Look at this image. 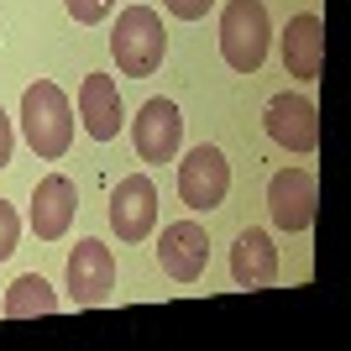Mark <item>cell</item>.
<instances>
[{
	"label": "cell",
	"mask_w": 351,
	"mask_h": 351,
	"mask_svg": "<svg viewBox=\"0 0 351 351\" xmlns=\"http://www.w3.org/2000/svg\"><path fill=\"white\" fill-rule=\"evenodd\" d=\"M132 142L142 162H173L178 142H184V116L173 100H147L132 121Z\"/></svg>",
	"instance_id": "9"
},
{
	"label": "cell",
	"mask_w": 351,
	"mask_h": 351,
	"mask_svg": "<svg viewBox=\"0 0 351 351\" xmlns=\"http://www.w3.org/2000/svg\"><path fill=\"white\" fill-rule=\"evenodd\" d=\"M158 263H162V273H168L173 283L205 278V267H210V236H205V226H199V220H173V226H162Z\"/></svg>",
	"instance_id": "8"
},
{
	"label": "cell",
	"mask_w": 351,
	"mask_h": 351,
	"mask_svg": "<svg viewBox=\"0 0 351 351\" xmlns=\"http://www.w3.org/2000/svg\"><path fill=\"white\" fill-rule=\"evenodd\" d=\"M263 126H267V136L278 147H289V152H315V147H320V110H315V100L299 95V89H283V95L267 100Z\"/></svg>",
	"instance_id": "5"
},
{
	"label": "cell",
	"mask_w": 351,
	"mask_h": 351,
	"mask_svg": "<svg viewBox=\"0 0 351 351\" xmlns=\"http://www.w3.org/2000/svg\"><path fill=\"white\" fill-rule=\"evenodd\" d=\"M110 289H116V257H110L105 241L84 236V241L69 252V299L79 309H95V304L110 299Z\"/></svg>",
	"instance_id": "7"
},
{
	"label": "cell",
	"mask_w": 351,
	"mask_h": 351,
	"mask_svg": "<svg viewBox=\"0 0 351 351\" xmlns=\"http://www.w3.org/2000/svg\"><path fill=\"white\" fill-rule=\"evenodd\" d=\"M315 210H320V184L309 168H283L267 184V215L278 231H309L315 226Z\"/></svg>",
	"instance_id": "6"
},
{
	"label": "cell",
	"mask_w": 351,
	"mask_h": 351,
	"mask_svg": "<svg viewBox=\"0 0 351 351\" xmlns=\"http://www.w3.org/2000/svg\"><path fill=\"white\" fill-rule=\"evenodd\" d=\"M162 5H168V11H173L178 21H199V16H205L210 5H215V0H162Z\"/></svg>",
	"instance_id": "18"
},
{
	"label": "cell",
	"mask_w": 351,
	"mask_h": 351,
	"mask_svg": "<svg viewBox=\"0 0 351 351\" xmlns=\"http://www.w3.org/2000/svg\"><path fill=\"white\" fill-rule=\"evenodd\" d=\"M226 194H231V162H226V152L210 142L189 147L184 162H178V199L189 210H215V205H226Z\"/></svg>",
	"instance_id": "4"
},
{
	"label": "cell",
	"mask_w": 351,
	"mask_h": 351,
	"mask_svg": "<svg viewBox=\"0 0 351 351\" xmlns=\"http://www.w3.org/2000/svg\"><path fill=\"white\" fill-rule=\"evenodd\" d=\"M79 121H84V132L95 142H116L121 136V84L110 73H84V84H79Z\"/></svg>",
	"instance_id": "12"
},
{
	"label": "cell",
	"mask_w": 351,
	"mask_h": 351,
	"mask_svg": "<svg viewBox=\"0 0 351 351\" xmlns=\"http://www.w3.org/2000/svg\"><path fill=\"white\" fill-rule=\"evenodd\" d=\"M53 309H58V293H53V283H47L43 273H27V278H16L11 289H5V315H11V320L53 315Z\"/></svg>",
	"instance_id": "15"
},
{
	"label": "cell",
	"mask_w": 351,
	"mask_h": 351,
	"mask_svg": "<svg viewBox=\"0 0 351 351\" xmlns=\"http://www.w3.org/2000/svg\"><path fill=\"white\" fill-rule=\"evenodd\" d=\"M110 226H116L121 241H142L158 226V189H152L147 173H132L116 184V194H110Z\"/></svg>",
	"instance_id": "10"
},
{
	"label": "cell",
	"mask_w": 351,
	"mask_h": 351,
	"mask_svg": "<svg viewBox=\"0 0 351 351\" xmlns=\"http://www.w3.org/2000/svg\"><path fill=\"white\" fill-rule=\"evenodd\" d=\"M63 5H69V16L79 27H95V21H105V16L116 11V0H63Z\"/></svg>",
	"instance_id": "16"
},
{
	"label": "cell",
	"mask_w": 351,
	"mask_h": 351,
	"mask_svg": "<svg viewBox=\"0 0 351 351\" xmlns=\"http://www.w3.org/2000/svg\"><path fill=\"white\" fill-rule=\"evenodd\" d=\"M273 43V21H267L263 0H231L220 16V53L236 73H257Z\"/></svg>",
	"instance_id": "3"
},
{
	"label": "cell",
	"mask_w": 351,
	"mask_h": 351,
	"mask_svg": "<svg viewBox=\"0 0 351 351\" xmlns=\"http://www.w3.org/2000/svg\"><path fill=\"white\" fill-rule=\"evenodd\" d=\"M231 278L236 289H273L278 278V247L267 231H241L231 247Z\"/></svg>",
	"instance_id": "14"
},
{
	"label": "cell",
	"mask_w": 351,
	"mask_h": 351,
	"mask_svg": "<svg viewBox=\"0 0 351 351\" xmlns=\"http://www.w3.org/2000/svg\"><path fill=\"white\" fill-rule=\"evenodd\" d=\"M21 132H27L32 152L43 162H58L73 142V105L53 79H37V84L21 95Z\"/></svg>",
	"instance_id": "1"
},
{
	"label": "cell",
	"mask_w": 351,
	"mask_h": 351,
	"mask_svg": "<svg viewBox=\"0 0 351 351\" xmlns=\"http://www.w3.org/2000/svg\"><path fill=\"white\" fill-rule=\"evenodd\" d=\"M283 47V69H289V79H320V63H325V27L320 16L304 11V16H289V27H283L278 37Z\"/></svg>",
	"instance_id": "13"
},
{
	"label": "cell",
	"mask_w": 351,
	"mask_h": 351,
	"mask_svg": "<svg viewBox=\"0 0 351 351\" xmlns=\"http://www.w3.org/2000/svg\"><path fill=\"white\" fill-rule=\"evenodd\" d=\"M16 236H21V220H16V210L0 199V263L16 252Z\"/></svg>",
	"instance_id": "17"
},
{
	"label": "cell",
	"mask_w": 351,
	"mask_h": 351,
	"mask_svg": "<svg viewBox=\"0 0 351 351\" xmlns=\"http://www.w3.org/2000/svg\"><path fill=\"white\" fill-rule=\"evenodd\" d=\"M110 53H116L126 79H152V73L162 69V53H168L162 16L152 11V5H126L116 32H110Z\"/></svg>",
	"instance_id": "2"
},
{
	"label": "cell",
	"mask_w": 351,
	"mask_h": 351,
	"mask_svg": "<svg viewBox=\"0 0 351 351\" xmlns=\"http://www.w3.org/2000/svg\"><path fill=\"white\" fill-rule=\"evenodd\" d=\"M11 147H16V136H11V116L0 110V168L11 162Z\"/></svg>",
	"instance_id": "19"
},
{
	"label": "cell",
	"mask_w": 351,
	"mask_h": 351,
	"mask_svg": "<svg viewBox=\"0 0 351 351\" xmlns=\"http://www.w3.org/2000/svg\"><path fill=\"white\" fill-rule=\"evenodd\" d=\"M73 210H79L73 178H63V173L37 178V189H32V231H37V241H58V236H69Z\"/></svg>",
	"instance_id": "11"
}]
</instances>
